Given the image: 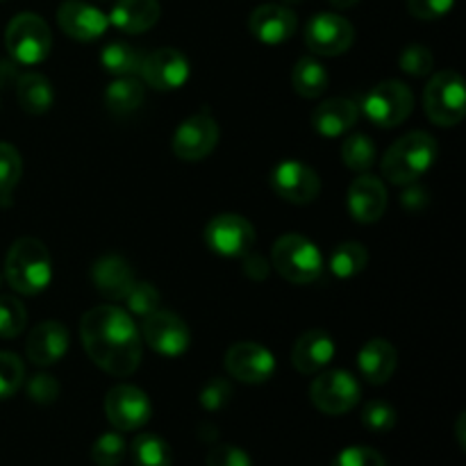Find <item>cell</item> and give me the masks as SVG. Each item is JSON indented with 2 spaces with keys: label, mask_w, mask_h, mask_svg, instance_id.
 <instances>
[{
  "label": "cell",
  "mask_w": 466,
  "mask_h": 466,
  "mask_svg": "<svg viewBox=\"0 0 466 466\" xmlns=\"http://www.w3.org/2000/svg\"><path fill=\"white\" fill-rule=\"evenodd\" d=\"M360 0H330V5L332 7H337V9H349V7H355V5H358Z\"/></svg>",
  "instance_id": "cell-46"
},
{
  "label": "cell",
  "mask_w": 466,
  "mask_h": 466,
  "mask_svg": "<svg viewBox=\"0 0 466 466\" xmlns=\"http://www.w3.org/2000/svg\"><path fill=\"white\" fill-rule=\"evenodd\" d=\"M462 426H464V414H462V417H460V421H458V437H460V446H462V449H464V435H462Z\"/></svg>",
  "instance_id": "cell-47"
},
{
  "label": "cell",
  "mask_w": 466,
  "mask_h": 466,
  "mask_svg": "<svg viewBox=\"0 0 466 466\" xmlns=\"http://www.w3.org/2000/svg\"><path fill=\"white\" fill-rule=\"evenodd\" d=\"M68 350V330L59 321H41L32 328L25 344V355L36 367L57 364Z\"/></svg>",
  "instance_id": "cell-19"
},
{
  "label": "cell",
  "mask_w": 466,
  "mask_h": 466,
  "mask_svg": "<svg viewBox=\"0 0 466 466\" xmlns=\"http://www.w3.org/2000/svg\"><path fill=\"white\" fill-rule=\"evenodd\" d=\"M369 262V253L362 244L358 241H344V244L337 246L332 250V258H330V271L335 273L337 278H349L360 276V273L367 268Z\"/></svg>",
  "instance_id": "cell-30"
},
{
  "label": "cell",
  "mask_w": 466,
  "mask_h": 466,
  "mask_svg": "<svg viewBox=\"0 0 466 466\" xmlns=\"http://www.w3.org/2000/svg\"><path fill=\"white\" fill-rule=\"evenodd\" d=\"M126 455V440L118 432H105L91 446V460L96 466H118Z\"/></svg>",
  "instance_id": "cell-35"
},
{
  "label": "cell",
  "mask_w": 466,
  "mask_h": 466,
  "mask_svg": "<svg viewBox=\"0 0 466 466\" xmlns=\"http://www.w3.org/2000/svg\"><path fill=\"white\" fill-rule=\"evenodd\" d=\"M16 98L23 112L44 114L53 107V85L41 73H23L16 80Z\"/></svg>",
  "instance_id": "cell-26"
},
{
  "label": "cell",
  "mask_w": 466,
  "mask_h": 466,
  "mask_svg": "<svg viewBox=\"0 0 466 466\" xmlns=\"http://www.w3.org/2000/svg\"><path fill=\"white\" fill-rule=\"evenodd\" d=\"M5 278L9 287L23 296H36L50 285L53 262L50 253L35 237H21L5 258Z\"/></svg>",
  "instance_id": "cell-2"
},
{
  "label": "cell",
  "mask_w": 466,
  "mask_h": 466,
  "mask_svg": "<svg viewBox=\"0 0 466 466\" xmlns=\"http://www.w3.org/2000/svg\"><path fill=\"white\" fill-rule=\"evenodd\" d=\"M376 155L378 148L376 144H373L371 137L360 135V132L349 137V139L341 144V159H344L346 167L353 168V171H367V168H371L373 164H376Z\"/></svg>",
  "instance_id": "cell-32"
},
{
  "label": "cell",
  "mask_w": 466,
  "mask_h": 466,
  "mask_svg": "<svg viewBox=\"0 0 466 466\" xmlns=\"http://www.w3.org/2000/svg\"><path fill=\"white\" fill-rule=\"evenodd\" d=\"M123 300H126L127 309H130L132 314L146 319L148 314H153L155 309H159V300H162V296H159V291L155 289L150 282H135Z\"/></svg>",
  "instance_id": "cell-37"
},
{
  "label": "cell",
  "mask_w": 466,
  "mask_h": 466,
  "mask_svg": "<svg viewBox=\"0 0 466 466\" xmlns=\"http://www.w3.org/2000/svg\"><path fill=\"white\" fill-rule=\"evenodd\" d=\"M355 123H358V105L349 98L326 100L312 114V127L328 139L346 135Z\"/></svg>",
  "instance_id": "cell-25"
},
{
  "label": "cell",
  "mask_w": 466,
  "mask_h": 466,
  "mask_svg": "<svg viewBox=\"0 0 466 466\" xmlns=\"http://www.w3.org/2000/svg\"><path fill=\"white\" fill-rule=\"evenodd\" d=\"M100 64L105 71L116 77H137L144 64V53L126 41H112L100 53Z\"/></svg>",
  "instance_id": "cell-27"
},
{
  "label": "cell",
  "mask_w": 466,
  "mask_h": 466,
  "mask_svg": "<svg viewBox=\"0 0 466 466\" xmlns=\"http://www.w3.org/2000/svg\"><path fill=\"white\" fill-rule=\"evenodd\" d=\"M0 3H3V0H0Z\"/></svg>",
  "instance_id": "cell-50"
},
{
  "label": "cell",
  "mask_w": 466,
  "mask_h": 466,
  "mask_svg": "<svg viewBox=\"0 0 466 466\" xmlns=\"http://www.w3.org/2000/svg\"><path fill=\"white\" fill-rule=\"evenodd\" d=\"M296 27H299V18L285 5L267 3L259 5L248 18V30L258 41L267 46L285 44L294 36Z\"/></svg>",
  "instance_id": "cell-18"
},
{
  "label": "cell",
  "mask_w": 466,
  "mask_h": 466,
  "mask_svg": "<svg viewBox=\"0 0 466 466\" xmlns=\"http://www.w3.org/2000/svg\"><path fill=\"white\" fill-rule=\"evenodd\" d=\"M396 360H399V353H396L394 346L387 339L376 337L360 349L358 367L364 380L371 382V385H385L394 376Z\"/></svg>",
  "instance_id": "cell-23"
},
{
  "label": "cell",
  "mask_w": 466,
  "mask_h": 466,
  "mask_svg": "<svg viewBox=\"0 0 466 466\" xmlns=\"http://www.w3.org/2000/svg\"><path fill=\"white\" fill-rule=\"evenodd\" d=\"M27 396L39 405H50L59 396V382L48 373H36L27 382Z\"/></svg>",
  "instance_id": "cell-42"
},
{
  "label": "cell",
  "mask_w": 466,
  "mask_h": 466,
  "mask_svg": "<svg viewBox=\"0 0 466 466\" xmlns=\"http://www.w3.org/2000/svg\"><path fill=\"white\" fill-rule=\"evenodd\" d=\"M291 85H294L296 94L303 98H319L323 91L330 85L326 66L317 62L314 57H303L296 62L294 73H291Z\"/></svg>",
  "instance_id": "cell-28"
},
{
  "label": "cell",
  "mask_w": 466,
  "mask_h": 466,
  "mask_svg": "<svg viewBox=\"0 0 466 466\" xmlns=\"http://www.w3.org/2000/svg\"><path fill=\"white\" fill-rule=\"evenodd\" d=\"M27 312L23 303L14 296H0V337L14 339L25 330Z\"/></svg>",
  "instance_id": "cell-34"
},
{
  "label": "cell",
  "mask_w": 466,
  "mask_h": 466,
  "mask_svg": "<svg viewBox=\"0 0 466 466\" xmlns=\"http://www.w3.org/2000/svg\"><path fill=\"white\" fill-rule=\"evenodd\" d=\"M141 332L150 349L167 358H177L191 344V332L187 323L177 314L164 312V309H155L153 314H148L144 319Z\"/></svg>",
  "instance_id": "cell-13"
},
{
  "label": "cell",
  "mask_w": 466,
  "mask_h": 466,
  "mask_svg": "<svg viewBox=\"0 0 466 466\" xmlns=\"http://www.w3.org/2000/svg\"><path fill=\"white\" fill-rule=\"evenodd\" d=\"M208 466H253V462H250V455L239 446L218 444L209 451Z\"/></svg>",
  "instance_id": "cell-43"
},
{
  "label": "cell",
  "mask_w": 466,
  "mask_h": 466,
  "mask_svg": "<svg viewBox=\"0 0 466 466\" xmlns=\"http://www.w3.org/2000/svg\"><path fill=\"white\" fill-rule=\"evenodd\" d=\"M423 107H426L428 118L437 126H458L466 114L462 77L455 71L435 73L423 94Z\"/></svg>",
  "instance_id": "cell-6"
},
{
  "label": "cell",
  "mask_w": 466,
  "mask_h": 466,
  "mask_svg": "<svg viewBox=\"0 0 466 466\" xmlns=\"http://www.w3.org/2000/svg\"><path fill=\"white\" fill-rule=\"evenodd\" d=\"M226 369L232 378L248 385L267 382L276 371V358L268 349L255 341H239L226 353Z\"/></svg>",
  "instance_id": "cell-15"
},
{
  "label": "cell",
  "mask_w": 466,
  "mask_h": 466,
  "mask_svg": "<svg viewBox=\"0 0 466 466\" xmlns=\"http://www.w3.org/2000/svg\"><path fill=\"white\" fill-rule=\"evenodd\" d=\"M355 30L344 16L332 12H321L312 16L305 25V44L312 53L323 57L344 55L353 46Z\"/></svg>",
  "instance_id": "cell-10"
},
{
  "label": "cell",
  "mask_w": 466,
  "mask_h": 466,
  "mask_svg": "<svg viewBox=\"0 0 466 466\" xmlns=\"http://www.w3.org/2000/svg\"><path fill=\"white\" fill-rule=\"evenodd\" d=\"M232 399V387L226 378H212V380L205 385V390L200 391V405L209 412L214 410H221L230 403Z\"/></svg>",
  "instance_id": "cell-40"
},
{
  "label": "cell",
  "mask_w": 466,
  "mask_h": 466,
  "mask_svg": "<svg viewBox=\"0 0 466 466\" xmlns=\"http://www.w3.org/2000/svg\"><path fill=\"white\" fill-rule=\"evenodd\" d=\"M437 159V141L428 132H410L390 146L382 157V176L391 185H412Z\"/></svg>",
  "instance_id": "cell-3"
},
{
  "label": "cell",
  "mask_w": 466,
  "mask_h": 466,
  "mask_svg": "<svg viewBox=\"0 0 466 466\" xmlns=\"http://www.w3.org/2000/svg\"><path fill=\"white\" fill-rule=\"evenodd\" d=\"M332 466H387L385 458L369 446H350L341 451Z\"/></svg>",
  "instance_id": "cell-41"
},
{
  "label": "cell",
  "mask_w": 466,
  "mask_h": 466,
  "mask_svg": "<svg viewBox=\"0 0 466 466\" xmlns=\"http://www.w3.org/2000/svg\"><path fill=\"white\" fill-rule=\"evenodd\" d=\"M132 462L135 466H171L173 464V453L171 446L157 435H144L137 437L132 441Z\"/></svg>",
  "instance_id": "cell-31"
},
{
  "label": "cell",
  "mask_w": 466,
  "mask_h": 466,
  "mask_svg": "<svg viewBox=\"0 0 466 466\" xmlns=\"http://www.w3.org/2000/svg\"><path fill=\"white\" fill-rule=\"evenodd\" d=\"M268 182L280 198L294 205L312 203L321 191V180H319L317 171L309 168L308 164L294 162V159L278 164L268 176Z\"/></svg>",
  "instance_id": "cell-14"
},
{
  "label": "cell",
  "mask_w": 466,
  "mask_h": 466,
  "mask_svg": "<svg viewBox=\"0 0 466 466\" xmlns=\"http://www.w3.org/2000/svg\"><path fill=\"white\" fill-rule=\"evenodd\" d=\"M159 0H116L109 23L127 35H141L159 21Z\"/></svg>",
  "instance_id": "cell-24"
},
{
  "label": "cell",
  "mask_w": 466,
  "mask_h": 466,
  "mask_svg": "<svg viewBox=\"0 0 466 466\" xmlns=\"http://www.w3.org/2000/svg\"><path fill=\"white\" fill-rule=\"evenodd\" d=\"M144 103V86L137 77H116L105 91V105L114 114H130Z\"/></svg>",
  "instance_id": "cell-29"
},
{
  "label": "cell",
  "mask_w": 466,
  "mask_h": 466,
  "mask_svg": "<svg viewBox=\"0 0 466 466\" xmlns=\"http://www.w3.org/2000/svg\"><path fill=\"white\" fill-rule=\"evenodd\" d=\"M139 76L157 91L180 89L189 80V59L176 48H157L144 55Z\"/></svg>",
  "instance_id": "cell-16"
},
{
  "label": "cell",
  "mask_w": 466,
  "mask_h": 466,
  "mask_svg": "<svg viewBox=\"0 0 466 466\" xmlns=\"http://www.w3.org/2000/svg\"><path fill=\"white\" fill-rule=\"evenodd\" d=\"M80 339L96 367L126 378L141 362V341L130 314L116 305H98L82 317Z\"/></svg>",
  "instance_id": "cell-1"
},
{
  "label": "cell",
  "mask_w": 466,
  "mask_h": 466,
  "mask_svg": "<svg viewBox=\"0 0 466 466\" xmlns=\"http://www.w3.org/2000/svg\"><path fill=\"white\" fill-rule=\"evenodd\" d=\"M105 414L116 431L130 432L139 431L150 421L153 408H150L148 396L139 387L118 385L105 396Z\"/></svg>",
  "instance_id": "cell-12"
},
{
  "label": "cell",
  "mask_w": 466,
  "mask_h": 466,
  "mask_svg": "<svg viewBox=\"0 0 466 466\" xmlns=\"http://www.w3.org/2000/svg\"><path fill=\"white\" fill-rule=\"evenodd\" d=\"M57 23L68 36L77 41H94L105 35L109 25L107 14L85 0H66L57 9Z\"/></svg>",
  "instance_id": "cell-17"
},
{
  "label": "cell",
  "mask_w": 466,
  "mask_h": 466,
  "mask_svg": "<svg viewBox=\"0 0 466 466\" xmlns=\"http://www.w3.org/2000/svg\"><path fill=\"white\" fill-rule=\"evenodd\" d=\"M23 162L18 150L12 144L0 141V203L7 205L9 196L16 189L18 180H21Z\"/></svg>",
  "instance_id": "cell-33"
},
{
  "label": "cell",
  "mask_w": 466,
  "mask_h": 466,
  "mask_svg": "<svg viewBox=\"0 0 466 466\" xmlns=\"http://www.w3.org/2000/svg\"><path fill=\"white\" fill-rule=\"evenodd\" d=\"M218 144V126L208 112L194 114L177 126L173 135V153L182 162H200Z\"/></svg>",
  "instance_id": "cell-11"
},
{
  "label": "cell",
  "mask_w": 466,
  "mask_h": 466,
  "mask_svg": "<svg viewBox=\"0 0 466 466\" xmlns=\"http://www.w3.org/2000/svg\"><path fill=\"white\" fill-rule=\"evenodd\" d=\"M205 244L223 258H246L255 244V228L241 214H218L205 228Z\"/></svg>",
  "instance_id": "cell-9"
},
{
  "label": "cell",
  "mask_w": 466,
  "mask_h": 466,
  "mask_svg": "<svg viewBox=\"0 0 466 466\" xmlns=\"http://www.w3.org/2000/svg\"><path fill=\"white\" fill-rule=\"evenodd\" d=\"M400 200H403V205L408 209L419 212V209H423L428 205V194L421 189V187H414V182H412V187H410V189L400 196Z\"/></svg>",
  "instance_id": "cell-45"
},
{
  "label": "cell",
  "mask_w": 466,
  "mask_h": 466,
  "mask_svg": "<svg viewBox=\"0 0 466 466\" xmlns=\"http://www.w3.org/2000/svg\"><path fill=\"white\" fill-rule=\"evenodd\" d=\"M387 209V189L378 177L362 176L349 189V212L360 223L380 221Z\"/></svg>",
  "instance_id": "cell-20"
},
{
  "label": "cell",
  "mask_w": 466,
  "mask_h": 466,
  "mask_svg": "<svg viewBox=\"0 0 466 466\" xmlns=\"http://www.w3.org/2000/svg\"><path fill=\"white\" fill-rule=\"evenodd\" d=\"M455 0H408V9L414 18L437 21L453 9Z\"/></svg>",
  "instance_id": "cell-44"
},
{
  "label": "cell",
  "mask_w": 466,
  "mask_h": 466,
  "mask_svg": "<svg viewBox=\"0 0 466 466\" xmlns=\"http://www.w3.org/2000/svg\"><path fill=\"white\" fill-rule=\"evenodd\" d=\"M362 423L371 432H390L396 426V410L385 400H371L364 405Z\"/></svg>",
  "instance_id": "cell-38"
},
{
  "label": "cell",
  "mask_w": 466,
  "mask_h": 466,
  "mask_svg": "<svg viewBox=\"0 0 466 466\" xmlns=\"http://www.w3.org/2000/svg\"><path fill=\"white\" fill-rule=\"evenodd\" d=\"M273 267L294 285H309L323 271V258L317 244L303 235H285L273 246Z\"/></svg>",
  "instance_id": "cell-4"
},
{
  "label": "cell",
  "mask_w": 466,
  "mask_h": 466,
  "mask_svg": "<svg viewBox=\"0 0 466 466\" xmlns=\"http://www.w3.org/2000/svg\"><path fill=\"white\" fill-rule=\"evenodd\" d=\"M0 287H3V276H0Z\"/></svg>",
  "instance_id": "cell-49"
},
{
  "label": "cell",
  "mask_w": 466,
  "mask_h": 466,
  "mask_svg": "<svg viewBox=\"0 0 466 466\" xmlns=\"http://www.w3.org/2000/svg\"><path fill=\"white\" fill-rule=\"evenodd\" d=\"M399 64H400V68L408 73V76L421 77V76H428V73L432 71V64H435V59H432V53L426 48V46L410 44L408 48L400 53Z\"/></svg>",
  "instance_id": "cell-39"
},
{
  "label": "cell",
  "mask_w": 466,
  "mask_h": 466,
  "mask_svg": "<svg viewBox=\"0 0 466 466\" xmlns=\"http://www.w3.org/2000/svg\"><path fill=\"white\" fill-rule=\"evenodd\" d=\"M25 378V367L21 358L7 350H0V399H9L16 394Z\"/></svg>",
  "instance_id": "cell-36"
},
{
  "label": "cell",
  "mask_w": 466,
  "mask_h": 466,
  "mask_svg": "<svg viewBox=\"0 0 466 466\" xmlns=\"http://www.w3.org/2000/svg\"><path fill=\"white\" fill-rule=\"evenodd\" d=\"M91 280H94L96 289L109 300H123L130 287L135 285V276H132L130 264L118 255H105L91 268Z\"/></svg>",
  "instance_id": "cell-22"
},
{
  "label": "cell",
  "mask_w": 466,
  "mask_h": 466,
  "mask_svg": "<svg viewBox=\"0 0 466 466\" xmlns=\"http://www.w3.org/2000/svg\"><path fill=\"white\" fill-rule=\"evenodd\" d=\"M5 46L16 64H23V66L41 64L50 55V46H53L48 23L36 14H18L5 30Z\"/></svg>",
  "instance_id": "cell-5"
},
{
  "label": "cell",
  "mask_w": 466,
  "mask_h": 466,
  "mask_svg": "<svg viewBox=\"0 0 466 466\" xmlns=\"http://www.w3.org/2000/svg\"><path fill=\"white\" fill-rule=\"evenodd\" d=\"M335 341L328 332L323 330H308L305 335L299 337L291 350V362H294L296 371L314 376L335 358Z\"/></svg>",
  "instance_id": "cell-21"
},
{
  "label": "cell",
  "mask_w": 466,
  "mask_h": 466,
  "mask_svg": "<svg viewBox=\"0 0 466 466\" xmlns=\"http://www.w3.org/2000/svg\"><path fill=\"white\" fill-rule=\"evenodd\" d=\"M414 96L400 80H385L371 86L362 98V109L378 127H396L412 114Z\"/></svg>",
  "instance_id": "cell-7"
},
{
  "label": "cell",
  "mask_w": 466,
  "mask_h": 466,
  "mask_svg": "<svg viewBox=\"0 0 466 466\" xmlns=\"http://www.w3.org/2000/svg\"><path fill=\"white\" fill-rule=\"evenodd\" d=\"M360 394H362L360 382L355 380L353 373L344 371V369L321 373L309 390L314 408L321 410L323 414H330V417L350 412L358 405Z\"/></svg>",
  "instance_id": "cell-8"
},
{
  "label": "cell",
  "mask_w": 466,
  "mask_h": 466,
  "mask_svg": "<svg viewBox=\"0 0 466 466\" xmlns=\"http://www.w3.org/2000/svg\"><path fill=\"white\" fill-rule=\"evenodd\" d=\"M285 3H300V0H285Z\"/></svg>",
  "instance_id": "cell-48"
}]
</instances>
